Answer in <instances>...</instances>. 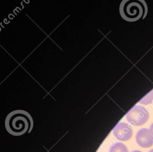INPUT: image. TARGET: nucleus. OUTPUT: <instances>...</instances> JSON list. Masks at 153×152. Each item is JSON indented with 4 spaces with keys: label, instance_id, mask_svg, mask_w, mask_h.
Listing matches in <instances>:
<instances>
[{
    "label": "nucleus",
    "instance_id": "nucleus-1",
    "mask_svg": "<svg viewBox=\"0 0 153 152\" xmlns=\"http://www.w3.org/2000/svg\"><path fill=\"white\" fill-rule=\"evenodd\" d=\"M33 120L31 115L23 110L10 112L6 117L5 126L7 132L14 136L30 133L33 128Z\"/></svg>",
    "mask_w": 153,
    "mask_h": 152
},
{
    "label": "nucleus",
    "instance_id": "nucleus-2",
    "mask_svg": "<svg viewBox=\"0 0 153 152\" xmlns=\"http://www.w3.org/2000/svg\"><path fill=\"white\" fill-rule=\"evenodd\" d=\"M119 11L124 20L133 22L140 18H144L146 15L148 8L144 1L124 0L120 4Z\"/></svg>",
    "mask_w": 153,
    "mask_h": 152
},
{
    "label": "nucleus",
    "instance_id": "nucleus-3",
    "mask_svg": "<svg viewBox=\"0 0 153 152\" xmlns=\"http://www.w3.org/2000/svg\"><path fill=\"white\" fill-rule=\"evenodd\" d=\"M127 120L132 125L141 126L144 125L149 117L148 111L141 105L133 107L126 116Z\"/></svg>",
    "mask_w": 153,
    "mask_h": 152
},
{
    "label": "nucleus",
    "instance_id": "nucleus-4",
    "mask_svg": "<svg viewBox=\"0 0 153 152\" xmlns=\"http://www.w3.org/2000/svg\"><path fill=\"white\" fill-rule=\"evenodd\" d=\"M133 129L125 122L118 123L113 130V134L117 139L121 141H128L133 136Z\"/></svg>",
    "mask_w": 153,
    "mask_h": 152
},
{
    "label": "nucleus",
    "instance_id": "nucleus-5",
    "mask_svg": "<svg viewBox=\"0 0 153 152\" xmlns=\"http://www.w3.org/2000/svg\"><path fill=\"white\" fill-rule=\"evenodd\" d=\"M137 144L143 148H149L153 145V135L149 129L142 128L137 131L136 135Z\"/></svg>",
    "mask_w": 153,
    "mask_h": 152
},
{
    "label": "nucleus",
    "instance_id": "nucleus-6",
    "mask_svg": "<svg viewBox=\"0 0 153 152\" xmlns=\"http://www.w3.org/2000/svg\"><path fill=\"white\" fill-rule=\"evenodd\" d=\"M109 152H128L127 147L122 142H115L109 150Z\"/></svg>",
    "mask_w": 153,
    "mask_h": 152
},
{
    "label": "nucleus",
    "instance_id": "nucleus-7",
    "mask_svg": "<svg viewBox=\"0 0 153 152\" xmlns=\"http://www.w3.org/2000/svg\"><path fill=\"white\" fill-rule=\"evenodd\" d=\"M149 131H150V132H151V133L152 134V135H153V123L151 125V126H150V127H149Z\"/></svg>",
    "mask_w": 153,
    "mask_h": 152
},
{
    "label": "nucleus",
    "instance_id": "nucleus-8",
    "mask_svg": "<svg viewBox=\"0 0 153 152\" xmlns=\"http://www.w3.org/2000/svg\"><path fill=\"white\" fill-rule=\"evenodd\" d=\"M131 152H142V151H141L140 150H134V151H133Z\"/></svg>",
    "mask_w": 153,
    "mask_h": 152
},
{
    "label": "nucleus",
    "instance_id": "nucleus-9",
    "mask_svg": "<svg viewBox=\"0 0 153 152\" xmlns=\"http://www.w3.org/2000/svg\"><path fill=\"white\" fill-rule=\"evenodd\" d=\"M148 152H153V149H151V150H149Z\"/></svg>",
    "mask_w": 153,
    "mask_h": 152
}]
</instances>
